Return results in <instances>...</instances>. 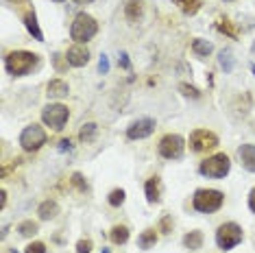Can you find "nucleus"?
I'll return each mask as SVG.
<instances>
[{
	"instance_id": "1",
	"label": "nucleus",
	"mask_w": 255,
	"mask_h": 253,
	"mask_svg": "<svg viewBox=\"0 0 255 253\" xmlns=\"http://www.w3.org/2000/svg\"><path fill=\"white\" fill-rule=\"evenodd\" d=\"M37 63V55L29 53V50H13L4 57V68L13 77H24L33 70V65Z\"/></svg>"
},
{
	"instance_id": "2",
	"label": "nucleus",
	"mask_w": 255,
	"mask_h": 253,
	"mask_svg": "<svg viewBox=\"0 0 255 253\" xmlns=\"http://www.w3.org/2000/svg\"><path fill=\"white\" fill-rule=\"evenodd\" d=\"M225 203V194L221 190H212V188H201L194 192L192 196V207L201 214H212V212H218Z\"/></svg>"
},
{
	"instance_id": "3",
	"label": "nucleus",
	"mask_w": 255,
	"mask_h": 253,
	"mask_svg": "<svg viewBox=\"0 0 255 253\" xmlns=\"http://www.w3.org/2000/svg\"><path fill=\"white\" fill-rule=\"evenodd\" d=\"M96 33H98V22H96L90 13H79V16L74 18L72 27H70V35H72V39L76 44L90 42Z\"/></svg>"
},
{
	"instance_id": "4",
	"label": "nucleus",
	"mask_w": 255,
	"mask_h": 253,
	"mask_svg": "<svg viewBox=\"0 0 255 253\" xmlns=\"http://www.w3.org/2000/svg\"><path fill=\"white\" fill-rule=\"evenodd\" d=\"M229 168H231V159L225 153H216L212 158L203 159L201 166H198V173L203 177H210V179H223V177L229 175Z\"/></svg>"
},
{
	"instance_id": "5",
	"label": "nucleus",
	"mask_w": 255,
	"mask_h": 253,
	"mask_svg": "<svg viewBox=\"0 0 255 253\" xmlns=\"http://www.w3.org/2000/svg\"><path fill=\"white\" fill-rule=\"evenodd\" d=\"M242 242V227L238 222H223L216 231V245L218 249L223 251H229L233 249L236 245Z\"/></svg>"
},
{
	"instance_id": "6",
	"label": "nucleus",
	"mask_w": 255,
	"mask_h": 253,
	"mask_svg": "<svg viewBox=\"0 0 255 253\" xmlns=\"http://www.w3.org/2000/svg\"><path fill=\"white\" fill-rule=\"evenodd\" d=\"M68 118H70V109L65 107V105L50 103V105H46V107L42 109L44 125H48L50 129H55V131L64 129V125L68 123Z\"/></svg>"
},
{
	"instance_id": "7",
	"label": "nucleus",
	"mask_w": 255,
	"mask_h": 253,
	"mask_svg": "<svg viewBox=\"0 0 255 253\" xmlns=\"http://www.w3.org/2000/svg\"><path fill=\"white\" fill-rule=\"evenodd\" d=\"M183 149H186V140H183L179 133H168L159 140V144H157L159 155L166 159H179L183 155Z\"/></svg>"
},
{
	"instance_id": "8",
	"label": "nucleus",
	"mask_w": 255,
	"mask_h": 253,
	"mask_svg": "<svg viewBox=\"0 0 255 253\" xmlns=\"http://www.w3.org/2000/svg\"><path fill=\"white\" fill-rule=\"evenodd\" d=\"M46 144V131L39 125H29L20 133V146L24 151H37Z\"/></svg>"
},
{
	"instance_id": "9",
	"label": "nucleus",
	"mask_w": 255,
	"mask_h": 253,
	"mask_svg": "<svg viewBox=\"0 0 255 253\" xmlns=\"http://www.w3.org/2000/svg\"><path fill=\"white\" fill-rule=\"evenodd\" d=\"M218 146V135L207 129H196L190 133V149L194 153H205Z\"/></svg>"
},
{
	"instance_id": "10",
	"label": "nucleus",
	"mask_w": 255,
	"mask_h": 253,
	"mask_svg": "<svg viewBox=\"0 0 255 253\" xmlns=\"http://www.w3.org/2000/svg\"><path fill=\"white\" fill-rule=\"evenodd\" d=\"M155 131V120L153 118H137L127 129V138L129 140H144Z\"/></svg>"
},
{
	"instance_id": "11",
	"label": "nucleus",
	"mask_w": 255,
	"mask_h": 253,
	"mask_svg": "<svg viewBox=\"0 0 255 253\" xmlns=\"http://www.w3.org/2000/svg\"><path fill=\"white\" fill-rule=\"evenodd\" d=\"M65 62L70 65H74V68H83L90 62V50L85 46H81V44H74V46H70L65 50Z\"/></svg>"
},
{
	"instance_id": "12",
	"label": "nucleus",
	"mask_w": 255,
	"mask_h": 253,
	"mask_svg": "<svg viewBox=\"0 0 255 253\" xmlns=\"http://www.w3.org/2000/svg\"><path fill=\"white\" fill-rule=\"evenodd\" d=\"M238 158L249 173H255V144H242L238 149Z\"/></svg>"
},
{
	"instance_id": "13",
	"label": "nucleus",
	"mask_w": 255,
	"mask_h": 253,
	"mask_svg": "<svg viewBox=\"0 0 255 253\" xmlns=\"http://www.w3.org/2000/svg\"><path fill=\"white\" fill-rule=\"evenodd\" d=\"M68 94H70V88L64 79H53L46 85V96L48 98H65Z\"/></svg>"
},
{
	"instance_id": "14",
	"label": "nucleus",
	"mask_w": 255,
	"mask_h": 253,
	"mask_svg": "<svg viewBox=\"0 0 255 253\" xmlns=\"http://www.w3.org/2000/svg\"><path fill=\"white\" fill-rule=\"evenodd\" d=\"M144 190H146V199H149V203H159V199H161V181H159V177H151V179L146 181Z\"/></svg>"
},
{
	"instance_id": "15",
	"label": "nucleus",
	"mask_w": 255,
	"mask_h": 253,
	"mask_svg": "<svg viewBox=\"0 0 255 253\" xmlns=\"http://www.w3.org/2000/svg\"><path fill=\"white\" fill-rule=\"evenodd\" d=\"M142 13H144V2H142V0H127L125 16L129 22H137V20L142 18Z\"/></svg>"
},
{
	"instance_id": "16",
	"label": "nucleus",
	"mask_w": 255,
	"mask_h": 253,
	"mask_svg": "<svg viewBox=\"0 0 255 253\" xmlns=\"http://www.w3.org/2000/svg\"><path fill=\"white\" fill-rule=\"evenodd\" d=\"M37 214H39V219H42V221H53L55 216L59 214V205H57V201L46 199L44 203H39Z\"/></svg>"
},
{
	"instance_id": "17",
	"label": "nucleus",
	"mask_w": 255,
	"mask_h": 253,
	"mask_svg": "<svg viewBox=\"0 0 255 253\" xmlns=\"http://www.w3.org/2000/svg\"><path fill=\"white\" fill-rule=\"evenodd\" d=\"M24 24H27L29 33L33 35L37 42H44V33H42V29H39V24H37V16H35V11L24 13Z\"/></svg>"
},
{
	"instance_id": "18",
	"label": "nucleus",
	"mask_w": 255,
	"mask_h": 253,
	"mask_svg": "<svg viewBox=\"0 0 255 253\" xmlns=\"http://www.w3.org/2000/svg\"><path fill=\"white\" fill-rule=\"evenodd\" d=\"M183 245H186V249H190V251H198L203 247V234L198 229L188 231V234L183 236Z\"/></svg>"
},
{
	"instance_id": "19",
	"label": "nucleus",
	"mask_w": 255,
	"mask_h": 253,
	"mask_svg": "<svg viewBox=\"0 0 255 253\" xmlns=\"http://www.w3.org/2000/svg\"><path fill=\"white\" fill-rule=\"evenodd\" d=\"M172 2H175L186 16H194V13H198V9L203 7V0H172Z\"/></svg>"
},
{
	"instance_id": "20",
	"label": "nucleus",
	"mask_w": 255,
	"mask_h": 253,
	"mask_svg": "<svg viewBox=\"0 0 255 253\" xmlns=\"http://www.w3.org/2000/svg\"><path fill=\"white\" fill-rule=\"evenodd\" d=\"M96 135H98V125L96 123H85L83 126H81V131H79V140L81 142H94L96 140Z\"/></svg>"
},
{
	"instance_id": "21",
	"label": "nucleus",
	"mask_w": 255,
	"mask_h": 253,
	"mask_svg": "<svg viewBox=\"0 0 255 253\" xmlns=\"http://www.w3.org/2000/svg\"><path fill=\"white\" fill-rule=\"evenodd\" d=\"M157 242V231L155 229H144L137 238V247L140 249H151V247H155Z\"/></svg>"
},
{
	"instance_id": "22",
	"label": "nucleus",
	"mask_w": 255,
	"mask_h": 253,
	"mask_svg": "<svg viewBox=\"0 0 255 253\" xmlns=\"http://www.w3.org/2000/svg\"><path fill=\"white\" fill-rule=\"evenodd\" d=\"M216 29H218V31H221L223 35H227V37L238 39V29L233 27V22H231V20H229V18H221V20H218Z\"/></svg>"
},
{
	"instance_id": "23",
	"label": "nucleus",
	"mask_w": 255,
	"mask_h": 253,
	"mask_svg": "<svg viewBox=\"0 0 255 253\" xmlns=\"http://www.w3.org/2000/svg\"><path fill=\"white\" fill-rule=\"evenodd\" d=\"M192 50H194V55H198V57H207V55L214 50V44L207 42V39L196 37L194 42H192Z\"/></svg>"
},
{
	"instance_id": "24",
	"label": "nucleus",
	"mask_w": 255,
	"mask_h": 253,
	"mask_svg": "<svg viewBox=\"0 0 255 253\" xmlns=\"http://www.w3.org/2000/svg\"><path fill=\"white\" fill-rule=\"evenodd\" d=\"M109 238L114 245H125V242L129 240V229H127L125 225H116L114 229L109 231Z\"/></svg>"
},
{
	"instance_id": "25",
	"label": "nucleus",
	"mask_w": 255,
	"mask_h": 253,
	"mask_svg": "<svg viewBox=\"0 0 255 253\" xmlns=\"http://www.w3.org/2000/svg\"><path fill=\"white\" fill-rule=\"evenodd\" d=\"M125 199H127V192L122 190V188L111 190V192H109V196H107V201H109V205H111V207H120L122 203H125Z\"/></svg>"
},
{
	"instance_id": "26",
	"label": "nucleus",
	"mask_w": 255,
	"mask_h": 253,
	"mask_svg": "<svg viewBox=\"0 0 255 253\" xmlns=\"http://www.w3.org/2000/svg\"><path fill=\"white\" fill-rule=\"evenodd\" d=\"M18 231H20V236H35L39 231V225L37 222H33V221H24V222H20L18 225Z\"/></svg>"
},
{
	"instance_id": "27",
	"label": "nucleus",
	"mask_w": 255,
	"mask_h": 253,
	"mask_svg": "<svg viewBox=\"0 0 255 253\" xmlns=\"http://www.w3.org/2000/svg\"><path fill=\"white\" fill-rule=\"evenodd\" d=\"M221 65L227 70V72H231L233 59H231V53H229V50H223V53H221Z\"/></svg>"
},
{
	"instance_id": "28",
	"label": "nucleus",
	"mask_w": 255,
	"mask_h": 253,
	"mask_svg": "<svg viewBox=\"0 0 255 253\" xmlns=\"http://www.w3.org/2000/svg\"><path fill=\"white\" fill-rule=\"evenodd\" d=\"M92 247H94V242H92L90 238L79 240V242H76V253H92Z\"/></svg>"
},
{
	"instance_id": "29",
	"label": "nucleus",
	"mask_w": 255,
	"mask_h": 253,
	"mask_svg": "<svg viewBox=\"0 0 255 253\" xmlns=\"http://www.w3.org/2000/svg\"><path fill=\"white\" fill-rule=\"evenodd\" d=\"M179 90L183 96H192V98H198V96H201V92H198L196 88H192V85H188V83H181Z\"/></svg>"
},
{
	"instance_id": "30",
	"label": "nucleus",
	"mask_w": 255,
	"mask_h": 253,
	"mask_svg": "<svg viewBox=\"0 0 255 253\" xmlns=\"http://www.w3.org/2000/svg\"><path fill=\"white\" fill-rule=\"evenodd\" d=\"M70 181H72V186H76V188H79L81 192L88 190V184H85V179H83V175H81V173H74Z\"/></svg>"
},
{
	"instance_id": "31",
	"label": "nucleus",
	"mask_w": 255,
	"mask_h": 253,
	"mask_svg": "<svg viewBox=\"0 0 255 253\" xmlns=\"http://www.w3.org/2000/svg\"><path fill=\"white\" fill-rule=\"evenodd\" d=\"M24 253H46V245L44 242H31L27 249H24Z\"/></svg>"
},
{
	"instance_id": "32",
	"label": "nucleus",
	"mask_w": 255,
	"mask_h": 253,
	"mask_svg": "<svg viewBox=\"0 0 255 253\" xmlns=\"http://www.w3.org/2000/svg\"><path fill=\"white\" fill-rule=\"evenodd\" d=\"M159 229L164 231V234H170V231H172V219H170V216H164V219H161Z\"/></svg>"
},
{
	"instance_id": "33",
	"label": "nucleus",
	"mask_w": 255,
	"mask_h": 253,
	"mask_svg": "<svg viewBox=\"0 0 255 253\" xmlns=\"http://www.w3.org/2000/svg\"><path fill=\"white\" fill-rule=\"evenodd\" d=\"M118 63H120V65H122V68H125V70H129V68H131V63H129V57H127V53H122V55H120Z\"/></svg>"
},
{
	"instance_id": "34",
	"label": "nucleus",
	"mask_w": 255,
	"mask_h": 253,
	"mask_svg": "<svg viewBox=\"0 0 255 253\" xmlns=\"http://www.w3.org/2000/svg\"><path fill=\"white\" fill-rule=\"evenodd\" d=\"M98 70H100V72H107V70H109V62H107V57H105V55H103V57H100V63H98Z\"/></svg>"
},
{
	"instance_id": "35",
	"label": "nucleus",
	"mask_w": 255,
	"mask_h": 253,
	"mask_svg": "<svg viewBox=\"0 0 255 253\" xmlns=\"http://www.w3.org/2000/svg\"><path fill=\"white\" fill-rule=\"evenodd\" d=\"M249 210H251L253 214H255V188L249 192Z\"/></svg>"
},
{
	"instance_id": "36",
	"label": "nucleus",
	"mask_w": 255,
	"mask_h": 253,
	"mask_svg": "<svg viewBox=\"0 0 255 253\" xmlns=\"http://www.w3.org/2000/svg\"><path fill=\"white\" fill-rule=\"evenodd\" d=\"M55 65H57V70H64V59H65V55L61 57V55H55Z\"/></svg>"
},
{
	"instance_id": "37",
	"label": "nucleus",
	"mask_w": 255,
	"mask_h": 253,
	"mask_svg": "<svg viewBox=\"0 0 255 253\" xmlns=\"http://www.w3.org/2000/svg\"><path fill=\"white\" fill-rule=\"evenodd\" d=\"M61 146H59V149L61 151H65V149H70V140H61V142H59Z\"/></svg>"
},
{
	"instance_id": "38",
	"label": "nucleus",
	"mask_w": 255,
	"mask_h": 253,
	"mask_svg": "<svg viewBox=\"0 0 255 253\" xmlns=\"http://www.w3.org/2000/svg\"><path fill=\"white\" fill-rule=\"evenodd\" d=\"M9 2H13V4H27V0H9Z\"/></svg>"
},
{
	"instance_id": "39",
	"label": "nucleus",
	"mask_w": 255,
	"mask_h": 253,
	"mask_svg": "<svg viewBox=\"0 0 255 253\" xmlns=\"http://www.w3.org/2000/svg\"><path fill=\"white\" fill-rule=\"evenodd\" d=\"M79 4H88V2H92V0H76Z\"/></svg>"
},
{
	"instance_id": "40",
	"label": "nucleus",
	"mask_w": 255,
	"mask_h": 253,
	"mask_svg": "<svg viewBox=\"0 0 255 253\" xmlns=\"http://www.w3.org/2000/svg\"><path fill=\"white\" fill-rule=\"evenodd\" d=\"M251 53L255 55V42H253V46H251Z\"/></svg>"
},
{
	"instance_id": "41",
	"label": "nucleus",
	"mask_w": 255,
	"mask_h": 253,
	"mask_svg": "<svg viewBox=\"0 0 255 253\" xmlns=\"http://www.w3.org/2000/svg\"><path fill=\"white\" fill-rule=\"evenodd\" d=\"M55 2H64V0H55Z\"/></svg>"
},
{
	"instance_id": "42",
	"label": "nucleus",
	"mask_w": 255,
	"mask_h": 253,
	"mask_svg": "<svg viewBox=\"0 0 255 253\" xmlns=\"http://www.w3.org/2000/svg\"><path fill=\"white\" fill-rule=\"evenodd\" d=\"M253 72H255V65H253Z\"/></svg>"
}]
</instances>
